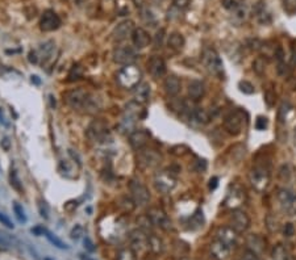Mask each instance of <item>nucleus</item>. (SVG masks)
Returning <instances> with one entry per match:
<instances>
[{
  "instance_id": "nucleus-3",
  "label": "nucleus",
  "mask_w": 296,
  "mask_h": 260,
  "mask_svg": "<svg viewBox=\"0 0 296 260\" xmlns=\"http://www.w3.org/2000/svg\"><path fill=\"white\" fill-rule=\"evenodd\" d=\"M140 112H141V108L137 103H130L125 108L122 121H120V129L122 133H132L136 130L134 128L140 118Z\"/></svg>"
},
{
  "instance_id": "nucleus-59",
  "label": "nucleus",
  "mask_w": 296,
  "mask_h": 260,
  "mask_svg": "<svg viewBox=\"0 0 296 260\" xmlns=\"http://www.w3.org/2000/svg\"><path fill=\"white\" fill-rule=\"evenodd\" d=\"M0 124L8 125V122L6 121V117H4V114H3V112H2V109H0Z\"/></svg>"
},
{
  "instance_id": "nucleus-49",
  "label": "nucleus",
  "mask_w": 296,
  "mask_h": 260,
  "mask_svg": "<svg viewBox=\"0 0 296 260\" xmlns=\"http://www.w3.org/2000/svg\"><path fill=\"white\" fill-rule=\"evenodd\" d=\"M282 233L286 238H291V237L295 234V226H294L292 224H286L284 226H283Z\"/></svg>"
},
{
  "instance_id": "nucleus-61",
  "label": "nucleus",
  "mask_w": 296,
  "mask_h": 260,
  "mask_svg": "<svg viewBox=\"0 0 296 260\" xmlns=\"http://www.w3.org/2000/svg\"><path fill=\"white\" fill-rule=\"evenodd\" d=\"M292 139H294V145L296 146V128L294 129V136H292Z\"/></svg>"
},
{
  "instance_id": "nucleus-23",
  "label": "nucleus",
  "mask_w": 296,
  "mask_h": 260,
  "mask_svg": "<svg viewBox=\"0 0 296 260\" xmlns=\"http://www.w3.org/2000/svg\"><path fill=\"white\" fill-rule=\"evenodd\" d=\"M132 41L137 49H144V47L149 46L152 38H150V34L145 29L136 28L132 33Z\"/></svg>"
},
{
  "instance_id": "nucleus-29",
  "label": "nucleus",
  "mask_w": 296,
  "mask_h": 260,
  "mask_svg": "<svg viewBox=\"0 0 296 260\" xmlns=\"http://www.w3.org/2000/svg\"><path fill=\"white\" fill-rule=\"evenodd\" d=\"M244 201V193L241 189L233 188V192H229L226 200H225V205L226 207H237Z\"/></svg>"
},
{
  "instance_id": "nucleus-53",
  "label": "nucleus",
  "mask_w": 296,
  "mask_h": 260,
  "mask_svg": "<svg viewBox=\"0 0 296 260\" xmlns=\"http://www.w3.org/2000/svg\"><path fill=\"white\" fill-rule=\"evenodd\" d=\"M0 222H2V225H4V226H7L8 229H14V224H12L11 220H10L6 214L0 213Z\"/></svg>"
},
{
  "instance_id": "nucleus-43",
  "label": "nucleus",
  "mask_w": 296,
  "mask_h": 260,
  "mask_svg": "<svg viewBox=\"0 0 296 260\" xmlns=\"http://www.w3.org/2000/svg\"><path fill=\"white\" fill-rule=\"evenodd\" d=\"M283 8L290 14L296 13V0H283Z\"/></svg>"
},
{
  "instance_id": "nucleus-18",
  "label": "nucleus",
  "mask_w": 296,
  "mask_h": 260,
  "mask_svg": "<svg viewBox=\"0 0 296 260\" xmlns=\"http://www.w3.org/2000/svg\"><path fill=\"white\" fill-rule=\"evenodd\" d=\"M114 61L118 64H124V66H129L133 64L136 61V54L130 47H116L114 50Z\"/></svg>"
},
{
  "instance_id": "nucleus-55",
  "label": "nucleus",
  "mask_w": 296,
  "mask_h": 260,
  "mask_svg": "<svg viewBox=\"0 0 296 260\" xmlns=\"http://www.w3.org/2000/svg\"><path fill=\"white\" fill-rule=\"evenodd\" d=\"M84 249L87 250V251H90V253H94V251H95V246H94V243H92V241H91V239L90 238H86L84 239Z\"/></svg>"
},
{
  "instance_id": "nucleus-10",
  "label": "nucleus",
  "mask_w": 296,
  "mask_h": 260,
  "mask_svg": "<svg viewBox=\"0 0 296 260\" xmlns=\"http://www.w3.org/2000/svg\"><path fill=\"white\" fill-rule=\"evenodd\" d=\"M87 137L94 142H104L110 138V130L108 125L102 120H95L87 129Z\"/></svg>"
},
{
  "instance_id": "nucleus-58",
  "label": "nucleus",
  "mask_w": 296,
  "mask_h": 260,
  "mask_svg": "<svg viewBox=\"0 0 296 260\" xmlns=\"http://www.w3.org/2000/svg\"><path fill=\"white\" fill-rule=\"evenodd\" d=\"M218 178H212L210 180V189H214L216 188V187H218Z\"/></svg>"
},
{
  "instance_id": "nucleus-11",
  "label": "nucleus",
  "mask_w": 296,
  "mask_h": 260,
  "mask_svg": "<svg viewBox=\"0 0 296 260\" xmlns=\"http://www.w3.org/2000/svg\"><path fill=\"white\" fill-rule=\"evenodd\" d=\"M90 93L87 92L86 89L83 88H76L72 89L68 92L64 93V101L68 104V107H72V109H83L84 104L88 100Z\"/></svg>"
},
{
  "instance_id": "nucleus-21",
  "label": "nucleus",
  "mask_w": 296,
  "mask_h": 260,
  "mask_svg": "<svg viewBox=\"0 0 296 260\" xmlns=\"http://www.w3.org/2000/svg\"><path fill=\"white\" fill-rule=\"evenodd\" d=\"M230 250H232L230 247H228L218 239L210 245V258H214V260H226L230 255Z\"/></svg>"
},
{
  "instance_id": "nucleus-20",
  "label": "nucleus",
  "mask_w": 296,
  "mask_h": 260,
  "mask_svg": "<svg viewBox=\"0 0 296 260\" xmlns=\"http://www.w3.org/2000/svg\"><path fill=\"white\" fill-rule=\"evenodd\" d=\"M149 139L150 133L148 130H145V129H136L129 136V142H130L133 149L136 150L144 149L148 145V142H149Z\"/></svg>"
},
{
  "instance_id": "nucleus-48",
  "label": "nucleus",
  "mask_w": 296,
  "mask_h": 260,
  "mask_svg": "<svg viewBox=\"0 0 296 260\" xmlns=\"http://www.w3.org/2000/svg\"><path fill=\"white\" fill-rule=\"evenodd\" d=\"M191 220H192V222L195 225H196L198 228H200V226H203V224H204V217H203V212L200 211H196V213L194 214L192 216V218H191Z\"/></svg>"
},
{
  "instance_id": "nucleus-56",
  "label": "nucleus",
  "mask_w": 296,
  "mask_h": 260,
  "mask_svg": "<svg viewBox=\"0 0 296 260\" xmlns=\"http://www.w3.org/2000/svg\"><path fill=\"white\" fill-rule=\"evenodd\" d=\"M2 146H3V149L6 150V151H8V150L11 149V141H10L8 137H6V138L2 141Z\"/></svg>"
},
{
  "instance_id": "nucleus-30",
  "label": "nucleus",
  "mask_w": 296,
  "mask_h": 260,
  "mask_svg": "<svg viewBox=\"0 0 296 260\" xmlns=\"http://www.w3.org/2000/svg\"><path fill=\"white\" fill-rule=\"evenodd\" d=\"M190 116H191L194 121L198 122L199 125H204L210 121V114L204 111L203 108H192L190 111Z\"/></svg>"
},
{
  "instance_id": "nucleus-57",
  "label": "nucleus",
  "mask_w": 296,
  "mask_h": 260,
  "mask_svg": "<svg viewBox=\"0 0 296 260\" xmlns=\"http://www.w3.org/2000/svg\"><path fill=\"white\" fill-rule=\"evenodd\" d=\"M0 245H2V246H10V241H8V238H7V236H4V234H2V236H0Z\"/></svg>"
},
{
  "instance_id": "nucleus-44",
  "label": "nucleus",
  "mask_w": 296,
  "mask_h": 260,
  "mask_svg": "<svg viewBox=\"0 0 296 260\" xmlns=\"http://www.w3.org/2000/svg\"><path fill=\"white\" fill-rule=\"evenodd\" d=\"M222 4V7L225 9H228V11H236L237 8H238L240 3L237 0H220Z\"/></svg>"
},
{
  "instance_id": "nucleus-1",
  "label": "nucleus",
  "mask_w": 296,
  "mask_h": 260,
  "mask_svg": "<svg viewBox=\"0 0 296 260\" xmlns=\"http://www.w3.org/2000/svg\"><path fill=\"white\" fill-rule=\"evenodd\" d=\"M270 168L266 164H258L250 171L249 180L250 184L257 192H264V189L268 187L270 183Z\"/></svg>"
},
{
  "instance_id": "nucleus-62",
  "label": "nucleus",
  "mask_w": 296,
  "mask_h": 260,
  "mask_svg": "<svg viewBox=\"0 0 296 260\" xmlns=\"http://www.w3.org/2000/svg\"><path fill=\"white\" fill-rule=\"evenodd\" d=\"M80 260H92V259H90V258L83 257V255H80Z\"/></svg>"
},
{
  "instance_id": "nucleus-46",
  "label": "nucleus",
  "mask_w": 296,
  "mask_h": 260,
  "mask_svg": "<svg viewBox=\"0 0 296 260\" xmlns=\"http://www.w3.org/2000/svg\"><path fill=\"white\" fill-rule=\"evenodd\" d=\"M279 174H280V178L283 180H290V178H291V167H290V164H283Z\"/></svg>"
},
{
  "instance_id": "nucleus-4",
  "label": "nucleus",
  "mask_w": 296,
  "mask_h": 260,
  "mask_svg": "<svg viewBox=\"0 0 296 260\" xmlns=\"http://www.w3.org/2000/svg\"><path fill=\"white\" fill-rule=\"evenodd\" d=\"M160 162H162V155L157 150L144 147V149H140L137 153V164L144 170L158 167Z\"/></svg>"
},
{
  "instance_id": "nucleus-17",
  "label": "nucleus",
  "mask_w": 296,
  "mask_h": 260,
  "mask_svg": "<svg viewBox=\"0 0 296 260\" xmlns=\"http://www.w3.org/2000/svg\"><path fill=\"white\" fill-rule=\"evenodd\" d=\"M134 29H136L134 28V22L132 20H125V21H122L114 29L112 38H114V42H122V41L128 38L129 36H132Z\"/></svg>"
},
{
  "instance_id": "nucleus-33",
  "label": "nucleus",
  "mask_w": 296,
  "mask_h": 260,
  "mask_svg": "<svg viewBox=\"0 0 296 260\" xmlns=\"http://www.w3.org/2000/svg\"><path fill=\"white\" fill-rule=\"evenodd\" d=\"M137 225H138L140 230H142V232L146 233V234H152V230H153L154 225L148 214H145V216H141V217L137 220Z\"/></svg>"
},
{
  "instance_id": "nucleus-14",
  "label": "nucleus",
  "mask_w": 296,
  "mask_h": 260,
  "mask_svg": "<svg viewBox=\"0 0 296 260\" xmlns=\"http://www.w3.org/2000/svg\"><path fill=\"white\" fill-rule=\"evenodd\" d=\"M62 21L60 16L52 9H48V11L44 12V14L41 16V20H40V29L42 32H53V30H57L60 26H61Z\"/></svg>"
},
{
  "instance_id": "nucleus-15",
  "label": "nucleus",
  "mask_w": 296,
  "mask_h": 260,
  "mask_svg": "<svg viewBox=\"0 0 296 260\" xmlns=\"http://www.w3.org/2000/svg\"><path fill=\"white\" fill-rule=\"evenodd\" d=\"M148 216L152 220L154 226H157V228L162 229V230H170L172 228L170 218L168 217V214L164 213L160 208H150L149 211H148Z\"/></svg>"
},
{
  "instance_id": "nucleus-38",
  "label": "nucleus",
  "mask_w": 296,
  "mask_h": 260,
  "mask_svg": "<svg viewBox=\"0 0 296 260\" xmlns=\"http://www.w3.org/2000/svg\"><path fill=\"white\" fill-rule=\"evenodd\" d=\"M116 260H136V253L132 249H122L118 253Z\"/></svg>"
},
{
  "instance_id": "nucleus-60",
  "label": "nucleus",
  "mask_w": 296,
  "mask_h": 260,
  "mask_svg": "<svg viewBox=\"0 0 296 260\" xmlns=\"http://www.w3.org/2000/svg\"><path fill=\"white\" fill-rule=\"evenodd\" d=\"M133 1H134V4H136L137 7H140V8H142L144 7V3H145L144 0H133Z\"/></svg>"
},
{
  "instance_id": "nucleus-36",
  "label": "nucleus",
  "mask_w": 296,
  "mask_h": 260,
  "mask_svg": "<svg viewBox=\"0 0 296 260\" xmlns=\"http://www.w3.org/2000/svg\"><path fill=\"white\" fill-rule=\"evenodd\" d=\"M190 1H191V0H174V1H172V11L168 12V14L172 13V16H176V14H179L180 12L184 11L186 8L188 7Z\"/></svg>"
},
{
  "instance_id": "nucleus-2",
  "label": "nucleus",
  "mask_w": 296,
  "mask_h": 260,
  "mask_svg": "<svg viewBox=\"0 0 296 260\" xmlns=\"http://www.w3.org/2000/svg\"><path fill=\"white\" fill-rule=\"evenodd\" d=\"M118 82L124 88H136L141 83V71H140V68L133 66V64L125 66L118 74Z\"/></svg>"
},
{
  "instance_id": "nucleus-7",
  "label": "nucleus",
  "mask_w": 296,
  "mask_h": 260,
  "mask_svg": "<svg viewBox=\"0 0 296 260\" xmlns=\"http://www.w3.org/2000/svg\"><path fill=\"white\" fill-rule=\"evenodd\" d=\"M244 122H245L244 112L232 111L225 116L224 128L229 134H232V136H238L240 133L242 132Z\"/></svg>"
},
{
  "instance_id": "nucleus-51",
  "label": "nucleus",
  "mask_w": 296,
  "mask_h": 260,
  "mask_svg": "<svg viewBox=\"0 0 296 260\" xmlns=\"http://www.w3.org/2000/svg\"><path fill=\"white\" fill-rule=\"evenodd\" d=\"M268 118L266 117H258L257 121H256V128H257V130H264V129L268 128Z\"/></svg>"
},
{
  "instance_id": "nucleus-54",
  "label": "nucleus",
  "mask_w": 296,
  "mask_h": 260,
  "mask_svg": "<svg viewBox=\"0 0 296 260\" xmlns=\"http://www.w3.org/2000/svg\"><path fill=\"white\" fill-rule=\"evenodd\" d=\"M11 184L14 187V188L18 189V191H22V187H20V182H18L16 172H12L11 174Z\"/></svg>"
},
{
  "instance_id": "nucleus-45",
  "label": "nucleus",
  "mask_w": 296,
  "mask_h": 260,
  "mask_svg": "<svg viewBox=\"0 0 296 260\" xmlns=\"http://www.w3.org/2000/svg\"><path fill=\"white\" fill-rule=\"evenodd\" d=\"M264 66H266V63H264V59H262V58H257V59H256L253 63V70L260 75L264 74Z\"/></svg>"
},
{
  "instance_id": "nucleus-39",
  "label": "nucleus",
  "mask_w": 296,
  "mask_h": 260,
  "mask_svg": "<svg viewBox=\"0 0 296 260\" xmlns=\"http://www.w3.org/2000/svg\"><path fill=\"white\" fill-rule=\"evenodd\" d=\"M14 213L16 216V218L18 220V222H22V224H25L26 222V216L24 213V209L20 204L14 203Z\"/></svg>"
},
{
  "instance_id": "nucleus-37",
  "label": "nucleus",
  "mask_w": 296,
  "mask_h": 260,
  "mask_svg": "<svg viewBox=\"0 0 296 260\" xmlns=\"http://www.w3.org/2000/svg\"><path fill=\"white\" fill-rule=\"evenodd\" d=\"M44 234H45V237H46V238L49 239V242L52 243L53 246L58 247V249H62V250H68V245H66L64 242H62L61 239L58 238L57 236H54V234H52V233L48 232V230H45V233H44Z\"/></svg>"
},
{
  "instance_id": "nucleus-34",
  "label": "nucleus",
  "mask_w": 296,
  "mask_h": 260,
  "mask_svg": "<svg viewBox=\"0 0 296 260\" xmlns=\"http://www.w3.org/2000/svg\"><path fill=\"white\" fill-rule=\"evenodd\" d=\"M272 260H291L290 259L288 251L286 250L284 246L282 245H276V246L272 249Z\"/></svg>"
},
{
  "instance_id": "nucleus-9",
  "label": "nucleus",
  "mask_w": 296,
  "mask_h": 260,
  "mask_svg": "<svg viewBox=\"0 0 296 260\" xmlns=\"http://www.w3.org/2000/svg\"><path fill=\"white\" fill-rule=\"evenodd\" d=\"M176 186V179L168 171H160L154 176V187L158 192L168 193Z\"/></svg>"
},
{
  "instance_id": "nucleus-47",
  "label": "nucleus",
  "mask_w": 296,
  "mask_h": 260,
  "mask_svg": "<svg viewBox=\"0 0 296 260\" xmlns=\"http://www.w3.org/2000/svg\"><path fill=\"white\" fill-rule=\"evenodd\" d=\"M240 260H262V259L258 257V254L253 253V251H250V250H246V251H244L242 255H241V259Z\"/></svg>"
},
{
  "instance_id": "nucleus-41",
  "label": "nucleus",
  "mask_w": 296,
  "mask_h": 260,
  "mask_svg": "<svg viewBox=\"0 0 296 260\" xmlns=\"http://www.w3.org/2000/svg\"><path fill=\"white\" fill-rule=\"evenodd\" d=\"M240 89H241V92L246 93V95H252V93L256 92V89H254V86L248 80H242V82H240Z\"/></svg>"
},
{
  "instance_id": "nucleus-6",
  "label": "nucleus",
  "mask_w": 296,
  "mask_h": 260,
  "mask_svg": "<svg viewBox=\"0 0 296 260\" xmlns=\"http://www.w3.org/2000/svg\"><path fill=\"white\" fill-rule=\"evenodd\" d=\"M276 199L279 201V205L282 208L283 213L287 216H296V193L292 192L291 189L282 188L279 189L276 193Z\"/></svg>"
},
{
  "instance_id": "nucleus-16",
  "label": "nucleus",
  "mask_w": 296,
  "mask_h": 260,
  "mask_svg": "<svg viewBox=\"0 0 296 260\" xmlns=\"http://www.w3.org/2000/svg\"><path fill=\"white\" fill-rule=\"evenodd\" d=\"M216 239L233 249L238 242V233L232 226H220L216 230Z\"/></svg>"
},
{
  "instance_id": "nucleus-32",
  "label": "nucleus",
  "mask_w": 296,
  "mask_h": 260,
  "mask_svg": "<svg viewBox=\"0 0 296 260\" xmlns=\"http://www.w3.org/2000/svg\"><path fill=\"white\" fill-rule=\"evenodd\" d=\"M168 46L172 47V49L174 50H180L183 49V46H184V37L180 34V33H172L170 36H168Z\"/></svg>"
},
{
  "instance_id": "nucleus-35",
  "label": "nucleus",
  "mask_w": 296,
  "mask_h": 260,
  "mask_svg": "<svg viewBox=\"0 0 296 260\" xmlns=\"http://www.w3.org/2000/svg\"><path fill=\"white\" fill-rule=\"evenodd\" d=\"M118 205L122 212H125V213H130V212H133L134 207H136V203H134L133 199H130V197L124 196L122 197V199H118Z\"/></svg>"
},
{
  "instance_id": "nucleus-22",
  "label": "nucleus",
  "mask_w": 296,
  "mask_h": 260,
  "mask_svg": "<svg viewBox=\"0 0 296 260\" xmlns=\"http://www.w3.org/2000/svg\"><path fill=\"white\" fill-rule=\"evenodd\" d=\"M148 70L153 78H160L166 74V63L160 57H152L148 62Z\"/></svg>"
},
{
  "instance_id": "nucleus-8",
  "label": "nucleus",
  "mask_w": 296,
  "mask_h": 260,
  "mask_svg": "<svg viewBox=\"0 0 296 260\" xmlns=\"http://www.w3.org/2000/svg\"><path fill=\"white\" fill-rule=\"evenodd\" d=\"M129 191H130V196H132L133 201L136 203V205L145 207L146 204H149V189L144 186L141 182H138V180H130V183H129Z\"/></svg>"
},
{
  "instance_id": "nucleus-42",
  "label": "nucleus",
  "mask_w": 296,
  "mask_h": 260,
  "mask_svg": "<svg viewBox=\"0 0 296 260\" xmlns=\"http://www.w3.org/2000/svg\"><path fill=\"white\" fill-rule=\"evenodd\" d=\"M83 75V68L79 66V64H75L74 67L72 68V71L68 74V78L70 80H76V79H80Z\"/></svg>"
},
{
  "instance_id": "nucleus-26",
  "label": "nucleus",
  "mask_w": 296,
  "mask_h": 260,
  "mask_svg": "<svg viewBox=\"0 0 296 260\" xmlns=\"http://www.w3.org/2000/svg\"><path fill=\"white\" fill-rule=\"evenodd\" d=\"M164 87L168 96H176V95L180 92V87H182V84H180V80H179L175 75H170V76H168V78L164 79Z\"/></svg>"
},
{
  "instance_id": "nucleus-31",
  "label": "nucleus",
  "mask_w": 296,
  "mask_h": 260,
  "mask_svg": "<svg viewBox=\"0 0 296 260\" xmlns=\"http://www.w3.org/2000/svg\"><path fill=\"white\" fill-rule=\"evenodd\" d=\"M149 238V251L153 254H160L164 251V242L156 234H148Z\"/></svg>"
},
{
  "instance_id": "nucleus-13",
  "label": "nucleus",
  "mask_w": 296,
  "mask_h": 260,
  "mask_svg": "<svg viewBox=\"0 0 296 260\" xmlns=\"http://www.w3.org/2000/svg\"><path fill=\"white\" fill-rule=\"evenodd\" d=\"M54 50H56V43L53 41H46L38 47V50L29 53V62L30 63H38L40 61L48 62L50 57H53Z\"/></svg>"
},
{
  "instance_id": "nucleus-40",
  "label": "nucleus",
  "mask_w": 296,
  "mask_h": 260,
  "mask_svg": "<svg viewBox=\"0 0 296 260\" xmlns=\"http://www.w3.org/2000/svg\"><path fill=\"white\" fill-rule=\"evenodd\" d=\"M290 109H292V107H291V104L290 103H282V105H280V108H279V113H278V118L282 122H284L286 117H287V113L290 112Z\"/></svg>"
},
{
  "instance_id": "nucleus-50",
  "label": "nucleus",
  "mask_w": 296,
  "mask_h": 260,
  "mask_svg": "<svg viewBox=\"0 0 296 260\" xmlns=\"http://www.w3.org/2000/svg\"><path fill=\"white\" fill-rule=\"evenodd\" d=\"M83 233H84V230H83V228L80 226V225H75V228L72 229V233H70V237H72V239H79L80 237L83 236Z\"/></svg>"
},
{
  "instance_id": "nucleus-52",
  "label": "nucleus",
  "mask_w": 296,
  "mask_h": 260,
  "mask_svg": "<svg viewBox=\"0 0 296 260\" xmlns=\"http://www.w3.org/2000/svg\"><path fill=\"white\" fill-rule=\"evenodd\" d=\"M38 211H40V214H41V217L44 218H49V216H48V207H46V203L45 201H42V200H40L38 201Z\"/></svg>"
},
{
  "instance_id": "nucleus-19",
  "label": "nucleus",
  "mask_w": 296,
  "mask_h": 260,
  "mask_svg": "<svg viewBox=\"0 0 296 260\" xmlns=\"http://www.w3.org/2000/svg\"><path fill=\"white\" fill-rule=\"evenodd\" d=\"M230 226L237 233L246 232L250 226L249 216L242 211H233L232 216H230Z\"/></svg>"
},
{
  "instance_id": "nucleus-28",
  "label": "nucleus",
  "mask_w": 296,
  "mask_h": 260,
  "mask_svg": "<svg viewBox=\"0 0 296 260\" xmlns=\"http://www.w3.org/2000/svg\"><path fill=\"white\" fill-rule=\"evenodd\" d=\"M206 93V86L200 80H192L188 84V96L192 100H199Z\"/></svg>"
},
{
  "instance_id": "nucleus-5",
  "label": "nucleus",
  "mask_w": 296,
  "mask_h": 260,
  "mask_svg": "<svg viewBox=\"0 0 296 260\" xmlns=\"http://www.w3.org/2000/svg\"><path fill=\"white\" fill-rule=\"evenodd\" d=\"M202 62H203L204 67L207 68L210 74L214 75H222L224 66H222V58L218 57V54L214 49H206L202 53Z\"/></svg>"
},
{
  "instance_id": "nucleus-12",
  "label": "nucleus",
  "mask_w": 296,
  "mask_h": 260,
  "mask_svg": "<svg viewBox=\"0 0 296 260\" xmlns=\"http://www.w3.org/2000/svg\"><path fill=\"white\" fill-rule=\"evenodd\" d=\"M129 241H130V249L136 254H144L149 253V238H148L146 233H144L142 230H133L129 236Z\"/></svg>"
},
{
  "instance_id": "nucleus-25",
  "label": "nucleus",
  "mask_w": 296,
  "mask_h": 260,
  "mask_svg": "<svg viewBox=\"0 0 296 260\" xmlns=\"http://www.w3.org/2000/svg\"><path fill=\"white\" fill-rule=\"evenodd\" d=\"M254 14H256V18L257 21L262 25H268L272 22V16L268 13V8H266V3L264 1H258L254 7Z\"/></svg>"
},
{
  "instance_id": "nucleus-24",
  "label": "nucleus",
  "mask_w": 296,
  "mask_h": 260,
  "mask_svg": "<svg viewBox=\"0 0 296 260\" xmlns=\"http://www.w3.org/2000/svg\"><path fill=\"white\" fill-rule=\"evenodd\" d=\"M133 97H134V101L140 105H144L149 101L150 97V86L149 83L141 82L136 88H133Z\"/></svg>"
},
{
  "instance_id": "nucleus-27",
  "label": "nucleus",
  "mask_w": 296,
  "mask_h": 260,
  "mask_svg": "<svg viewBox=\"0 0 296 260\" xmlns=\"http://www.w3.org/2000/svg\"><path fill=\"white\" fill-rule=\"evenodd\" d=\"M246 245H248V250L258 254V255H260V254L264 250V247H266L264 246V245H266L264 239L262 238V237L257 236V234H252V236L248 237Z\"/></svg>"
}]
</instances>
